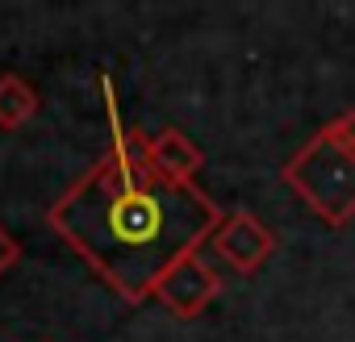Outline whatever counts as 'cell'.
Returning a JSON list of instances; mask_svg holds the SVG:
<instances>
[{"mask_svg":"<svg viewBox=\"0 0 355 342\" xmlns=\"http://www.w3.org/2000/svg\"><path fill=\"white\" fill-rule=\"evenodd\" d=\"M109 96L113 138L105 154L63 188L46 209V226L125 300H150L155 280L189 251H201L222 226V209L197 184H171L146 159V134L125 129L113 109V80H101Z\"/></svg>","mask_w":355,"mask_h":342,"instance_id":"cell-1","label":"cell"},{"mask_svg":"<svg viewBox=\"0 0 355 342\" xmlns=\"http://www.w3.org/2000/svg\"><path fill=\"white\" fill-rule=\"evenodd\" d=\"M280 184L326 226L343 230L355 222V150H347L326 125L309 134L288 163L280 167Z\"/></svg>","mask_w":355,"mask_h":342,"instance_id":"cell-2","label":"cell"},{"mask_svg":"<svg viewBox=\"0 0 355 342\" xmlns=\"http://www.w3.org/2000/svg\"><path fill=\"white\" fill-rule=\"evenodd\" d=\"M226 280L218 276V267L201 255V251H189L180 255L150 288V300H159L171 317H180V321H193L201 317L218 296H222Z\"/></svg>","mask_w":355,"mask_h":342,"instance_id":"cell-3","label":"cell"},{"mask_svg":"<svg viewBox=\"0 0 355 342\" xmlns=\"http://www.w3.org/2000/svg\"><path fill=\"white\" fill-rule=\"evenodd\" d=\"M205 246H209L234 276H255V271L276 255V234H272V226H268L263 217H255L251 209H230Z\"/></svg>","mask_w":355,"mask_h":342,"instance_id":"cell-4","label":"cell"},{"mask_svg":"<svg viewBox=\"0 0 355 342\" xmlns=\"http://www.w3.org/2000/svg\"><path fill=\"white\" fill-rule=\"evenodd\" d=\"M146 159L171 184H197L201 167H205V150L184 129H171V125L159 134H146Z\"/></svg>","mask_w":355,"mask_h":342,"instance_id":"cell-5","label":"cell"},{"mask_svg":"<svg viewBox=\"0 0 355 342\" xmlns=\"http://www.w3.org/2000/svg\"><path fill=\"white\" fill-rule=\"evenodd\" d=\"M42 109V92L17 75V71H0V129H21L38 117Z\"/></svg>","mask_w":355,"mask_h":342,"instance_id":"cell-6","label":"cell"},{"mask_svg":"<svg viewBox=\"0 0 355 342\" xmlns=\"http://www.w3.org/2000/svg\"><path fill=\"white\" fill-rule=\"evenodd\" d=\"M21 255H26V251H21V242H17V234L0 222V280H5V276L21 263Z\"/></svg>","mask_w":355,"mask_h":342,"instance_id":"cell-7","label":"cell"},{"mask_svg":"<svg viewBox=\"0 0 355 342\" xmlns=\"http://www.w3.org/2000/svg\"><path fill=\"white\" fill-rule=\"evenodd\" d=\"M326 129H330L347 150H355V109H343L338 117H330V121H326Z\"/></svg>","mask_w":355,"mask_h":342,"instance_id":"cell-8","label":"cell"}]
</instances>
